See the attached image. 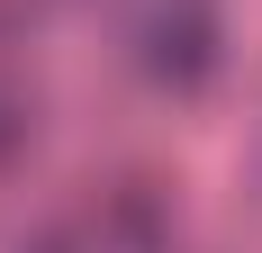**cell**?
<instances>
[{
  "label": "cell",
  "instance_id": "6da1fadb",
  "mask_svg": "<svg viewBox=\"0 0 262 253\" xmlns=\"http://www.w3.org/2000/svg\"><path fill=\"white\" fill-rule=\"evenodd\" d=\"M208 46H217V27H208V9L199 0H163L154 18H145V64H154V81H199L208 73Z\"/></svg>",
  "mask_w": 262,
  "mask_h": 253
},
{
  "label": "cell",
  "instance_id": "7a4b0ae2",
  "mask_svg": "<svg viewBox=\"0 0 262 253\" xmlns=\"http://www.w3.org/2000/svg\"><path fill=\"white\" fill-rule=\"evenodd\" d=\"M9 145H18V126H9V118H0V163H9Z\"/></svg>",
  "mask_w": 262,
  "mask_h": 253
}]
</instances>
